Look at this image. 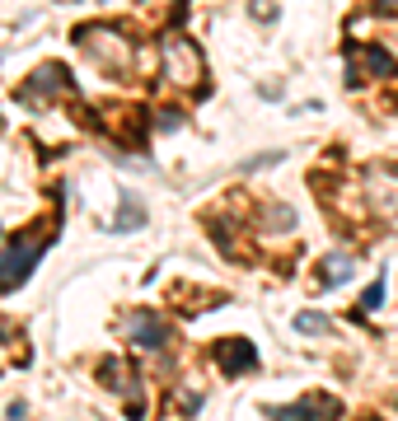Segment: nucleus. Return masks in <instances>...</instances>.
I'll use <instances>...</instances> for the list:
<instances>
[{"instance_id": "9d476101", "label": "nucleus", "mask_w": 398, "mask_h": 421, "mask_svg": "<svg viewBox=\"0 0 398 421\" xmlns=\"http://www.w3.org/2000/svg\"><path fill=\"white\" fill-rule=\"evenodd\" d=\"M347 276H351V263H347V258H328V263H323V281H328V286H342Z\"/></svg>"}, {"instance_id": "6e6552de", "label": "nucleus", "mask_w": 398, "mask_h": 421, "mask_svg": "<svg viewBox=\"0 0 398 421\" xmlns=\"http://www.w3.org/2000/svg\"><path fill=\"white\" fill-rule=\"evenodd\" d=\"M132 342L145 346V351H164L169 346V323L150 309H141V314H132Z\"/></svg>"}, {"instance_id": "39448f33", "label": "nucleus", "mask_w": 398, "mask_h": 421, "mask_svg": "<svg viewBox=\"0 0 398 421\" xmlns=\"http://www.w3.org/2000/svg\"><path fill=\"white\" fill-rule=\"evenodd\" d=\"M99 379H104L113 394H122V398H127V412H132V417H141V412H145V398H141V379L132 374V365H122V361H104V365H99Z\"/></svg>"}, {"instance_id": "1a4fd4ad", "label": "nucleus", "mask_w": 398, "mask_h": 421, "mask_svg": "<svg viewBox=\"0 0 398 421\" xmlns=\"http://www.w3.org/2000/svg\"><path fill=\"white\" fill-rule=\"evenodd\" d=\"M145 225V206L136 202L132 192H122V210H117V220H113V234H132Z\"/></svg>"}, {"instance_id": "f8f14e48", "label": "nucleus", "mask_w": 398, "mask_h": 421, "mask_svg": "<svg viewBox=\"0 0 398 421\" xmlns=\"http://www.w3.org/2000/svg\"><path fill=\"white\" fill-rule=\"evenodd\" d=\"M295 328H300V333H328V318L323 314H295Z\"/></svg>"}, {"instance_id": "f03ea898", "label": "nucleus", "mask_w": 398, "mask_h": 421, "mask_svg": "<svg viewBox=\"0 0 398 421\" xmlns=\"http://www.w3.org/2000/svg\"><path fill=\"white\" fill-rule=\"evenodd\" d=\"M159 56H164V80H169V84H183L192 94L207 89V61H202V47H197L192 38L169 33L164 47H159Z\"/></svg>"}, {"instance_id": "f257e3e1", "label": "nucleus", "mask_w": 398, "mask_h": 421, "mask_svg": "<svg viewBox=\"0 0 398 421\" xmlns=\"http://www.w3.org/2000/svg\"><path fill=\"white\" fill-rule=\"evenodd\" d=\"M56 239V220L47 215V220H33L24 234H14L10 243H5V253H0V290H14L19 281H24L28 272L38 267V258L52 248Z\"/></svg>"}, {"instance_id": "7ed1b4c3", "label": "nucleus", "mask_w": 398, "mask_h": 421, "mask_svg": "<svg viewBox=\"0 0 398 421\" xmlns=\"http://www.w3.org/2000/svg\"><path fill=\"white\" fill-rule=\"evenodd\" d=\"M75 43L94 56L104 71H113V75H127V71H132V43H122L113 28L84 24V28H75Z\"/></svg>"}, {"instance_id": "0eeeda50", "label": "nucleus", "mask_w": 398, "mask_h": 421, "mask_svg": "<svg viewBox=\"0 0 398 421\" xmlns=\"http://www.w3.org/2000/svg\"><path fill=\"white\" fill-rule=\"evenodd\" d=\"M215 365L235 379V374L258 365V351H253V342H244V337H225V342H215Z\"/></svg>"}, {"instance_id": "9b49d317", "label": "nucleus", "mask_w": 398, "mask_h": 421, "mask_svg": "<svg viewBox=\"0 0 398 421\" xmlns=\"http://www.w3.org/2000/svg\"><path fill=\"white\" fill-rule=\"evenodd\" d=\"M379 300H384V281H375L366 295H361V309H356V318H366V314H375L379 309Z\"/></svg>"}, {"instance_id": "20e7f679", "label": "nucleus", "mask_w": 398, "mask_h": 421, "mask_svg": "<svg viewBox=\"0 0 398 421\" xmlns=\"http://www.w3.org/2000/svg\"><path fill=\"white\" fill-rule=\"evenodd\" d=\"M52 94H75V84H71V71H66V66L47 61V66L19 89V104H43V99H52Z\"/></svg>"}, {"instance_id": "ddd939ff", "label": "nucleus", "mask_w": 398, "mask_h": 421, "mask_svg": "<svg viewBox=\"0 0 398 421\" xmlns=\"http://www.w3.org/2000/svg\"><path fill=\"white\" fill-rule=\"evenodd\" d=\"M375 10L379 14H398V0H375Z\"/></svg>"}, {"instance_id": "423d86ee", "label": "nucleus", "mask_w": 398, "mask_h": 421, "mask_svg": "<svg viewBox=\"0 0 398 421\" xmlns=\"http://www.w3.org/2000/svg\"><path fill=\"white\" fill-rule=\"evenodd\" d=\"M342 412V402L328 394H309L300 398V402H286V407H267V417H300V421H314V417H338Z\"/></svg>"}]
</instances>
